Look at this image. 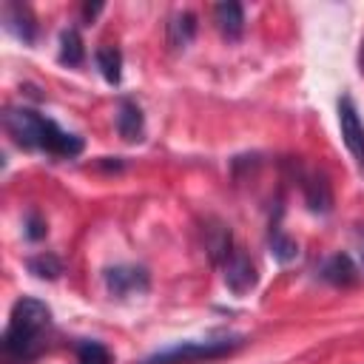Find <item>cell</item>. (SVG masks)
Returning a JSON list of instances; mask_svg holds the SVG:
<instances>
[{"label": "cell", "mask_w": 364, "mask_h": 364, "mask_svg": "<svg viewBox=\"0 0 364 364\" xmlns=\"http://www.w3.org/2000/svg\"><path fill=\"white\" fill-rule=\"evenodd\" d=\"M6 134L26 151H43L57 159H74L82 154V136L63 131L54 119L31 111V108H6L3 114Z\"/></svg>", "instance_id": "obj_1"}, {"label": "cell", "mask_w": 364, "mask_h": 364, "mask_svg": "<svg viewBox=\"0 0 364 364\" xmlns=\"http://www.w3.org/2000/svg\"><path fill=\"white\" fill-rule=\"evenodd\" d=\"M245 344L242 336H225V338H210V341H182L165 350H156L154 355L142 358L139 364H199V361H213L222 355L236 353Z\"/></svg>", "instance_id": "obj_2"}, {"label": "cell", "mask_w": 364, "mask_h": 364, "mask_svg": "<svg viewBox=\"0 0 364 364\" xmlns=\"http://www.w3.org/2000/svg\"><path fill=\"white\" fill-rule=\"evenodd\" d=\"M43 350H46V330H34V327L9 321L3 341H0L3 364H31L34 358L43 355Z\"/></svg>", "instance_id": "obj_3"}, {"label": "cell", "mask_w": 364, "mask_h": 364, "mask_svg": "<svg viewBox=\"0 0 364 364\" xmlns=\"http://www.w3.org/2000/svg\"><path fill=\"white\" fill-rule=\"evenodd\" d=\"M102 282L114 299H128L134 293H148L151 273L142 264H114L102 273Z\"/></svg>", "instance_id": "obj_4"}, {"label": "cell", "mask_w": 364, "mask_h": 364, "mask_svg": "<svg viewBox=\"0 0 364 364\" xmlns=\"http://www.w3.org/2000/svg\"><path fill=\"white\" fill-rule=\"evenodd\" d=\"M222 279L233 296H245L259 284L256 264L250 262V256L242 247H233V253L222 262Z\"/></svg>", "instance_id": "obj_5"}, {"label": "cell", "mask_w": 364, "mask_h": 364, "mask_svg": "<svg viewBox=\"0 0 364 364\" xmlns=\"http://www.w3.org/2000/svg\"><path fill=\"white\" fill-rule=\"evenodd\" d=\"M338 125H341V139L350 148V154L355 156V162L364 168V125L358 119V111L353 105L350 97L338 100Z\"/></svg>", "instance_id": "obj_6"}, {"label": "cell", "mask_w": 364, "mask_h": 364, "mask_svg": "<svg viewBox=\"0 0 364 364\" xmlns=\"http://www.w3.org/2000/svg\"><path fill=\"white\" fill-rule=\"evenodd\" d=\"M9 321L23 324V327H34V330H48L51 327V310L46 301H40L34 296H23L14 301Z\"/></svg>", "instance_id": "obj_7"}, {"label": "cell", "mask_w": 364, "mask_h": 364, "mask_svg": "<svg viewBox=\"0 0 364 364\" xmlns=\"http://www.w3.org/2000/svg\"><path fill=\"white\" fill-rule=\"evenodd\" d=\"M3 23L26 46H31L37 40V23H34V14H31L28 6H23V3H6L3 6Z\"/></svg>", "instance_id": "obj_8"}, {"label": "cell", "mask_w": 364, "mask_h": 364, "mask_svg": "<svg viewBox=\"0 0 364 364\" xmlns=\"http://www.w3.org/2000/svg\"><path fill=\"white\" fill-rule=\"evenodd\" d=\"M117 131L125 142H139L145 136V117H142V108L131 100V97H122L119 100V108H117Z\"/></svg>", "instance_id": "obj_9"}, {"label": "cell", "mask_w": 364, "mask_h": 364, "mask_svg": "<svg viewBox=\"0 0 364 364\" xmlns=\"http://www.w3.org/2000/svg\"><path fill=\"white\" fill-rule=\"evenodd\" d=\"M202 233H205V250H208L210 262L222 264L233 253V233H230V228L225 222H219V219H208Z\"/></svg>", "instance_id": "obj_10"}, {"label": "cell", "mask_w": 364, "mask_h": 364, "mask_svg": "<svg viewBox=\"0 0 364 364\" xmlns=\"http://www.w3.org/2000/svg\"><path fill=\"white\" fill-rule=\"evenodd\" d=\"M213 23L225 40H239L245 31V9L236 0H225L213 6Z\"/></svg>", "instance_id": "obj_11"}, {"label": "cell", "mask_w": 364, "mask_h": 364, "mask_svg": "<svg viewBox=\"0 0 364 364\" xmlns=\"http://www.w3.org/2000/svg\"><path fill=\"white\" fill-rule=\"evenodd\" d=\"M321 279L330 282L333 287H350L358 282V270L347 253H336L321 264Z\"/></svg>", "instance_id": "obj_12"}, {"label": "cell", "mask_w": 364, "mask_h": 364, "mask_svg": "<svg viewBox=\"0 0 364 364\" xmlns=\"http://www.w3.org/2000/svg\"><path fill=\"white\" fill-rule=\"evenodd\" d=\"M301 188H304V199L313 213H327L333 208V191L321 173H307L301 179Z\"/></svg>", "instance_id": "obj_13"}, {"label": "cell", "mask_w": 364, "mask_h": 364, "mask_svg": "<svg viewBox=\"0 0 364 364\" xmlns=\"http://www.w3.org/2000/svg\"><path fill=\"white\" fill-rule=\"evenodd\" d=\"M196 37V14L193 11H176L168 20V46L171 48H185Z\"/></svg>", "instance_id": "obj_14"}, {"label": "cell", "mask_w": 364, "mask_h": 364, "mask_svg": "<svg viewBox=\"0 0 364 364\" xmlns=\"http://www.w3.org/2000/svg\"><path fill=\"white\" fill-rule=\"evenodd\" d=\"M60 63L71 65V68L85 63V46H82V37L77 28H65L60 34Z\"/></svg>", "instance_id": "obj_15"}, {"label": "cell", "mask_w": 364, "mask_h": 364, "mask_svg": "<svg viewBox=\"0 0 364 364\" xmlns=\"http://www.w3.org/2000/svg\"><path fill=\"white\" fill-rule=\"evenodd\" d=\"M94 60H97V68L105 77V82L119 85V80H122V54H119V48L102 46V48H97Z\"/></svg>", "instance_id": "obj_16"}, {"label": "cell", "mask_w": 364, "mask_h": 364, "mask_svg": "<svg viewBox=\"0 0 364 364\" xmlns=\"http://www.w3.org/2000/svg\"><path fill=\"white\" fill-rule=\"evenodd\" d=\"M267 245H270V253H273L282 264H287V262H293V259L299 256V245H296V239H290L279 225L270 228V233H267Z\"/></svg>", "instance_id": "obj_17"}, {"label": "cell", "mask_w": 364, "mask_h": 364, "mask_svg": "<svg viewBox=\"0 0 364 364\" xmlns=\"http://www.w3.org/2000/svg\"><path fill=\"white\" fill-rule=\"evenodd\" d=\"M26 264H28V273H34L37 279H48V282L60 279V273H63V262L54 253H37Z\"/></svg>", "instance_id": "obj_18"}, {"label": "cell", "mask_w": 364, "mask_h": 364, "mask_svg": "<svg viewBox=\"0 0 364 364\" xmlns=\"http://www.w3.org/2000/svg\"><path fill=\"white\" fill-rule=\"evenodd\" d=\"M77 350V364H111V350L100 341H88V338H80L74 344Z\"/></svg>", "instance_id": "obj_19"}, {"label": "cell", "mask_w": 364, "mask_h": 364, "mask_svg": "<svg viewBox=\"0 0 364 364\" xmlns=\"http://www.w3.org/2000/svg\"><path fill=\"white\" fill-rule=\"evenodd\" d=\"M46 233H48L46 219H43L37 210H28V213H26V239L40 242V239H46Z\"/></svg>", "instance_id": "obj_20"}, {"label": "cell", "mask_w": 364, "mask_h": 364, "mask_svg": "<svg viewBox=\"0 0 364 364\" xmlns=\"http://www.w3.org/2000/svg\"><path fill=\"white\" fill-rule=\"evenodd\" d=\"M102 9H105L102 3H85V6H82V17H85V20L91 23V20H94V17H97V14L102 11Z\"/></svg>", "instance_id": "obj_21"}, {"label": "cell", "mask_w": 364, "mask_h": 364, "mask_svg": "<svg viewBox=\"0 0 364 364\" xmlns=\"http://www.w3.org/2000/svg\"><path fill=\"white\" fill-rule=\"evenodd\" d=\"M358 63H361V71H364V46H361V57H358Z\"/></svg>", "instance_id": "obj_22"}, {"label": "cell", "mask_w": 364, "mask_h": 364, "mask_svg": "<svg viewBox=\"0 0 364 364\" xmlns=\"http://www.w3.org/2000/svg\"><path fill=\"white\" fill-rule=\"evenodd\" d=\"M361 262H364V245H361Z\"/></svg>", "instance_id": "obj_23"}]
</instances>
